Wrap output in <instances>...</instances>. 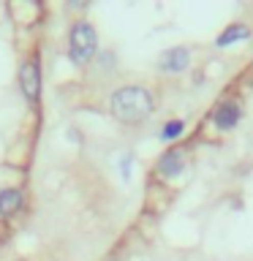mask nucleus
<instances>
[{
    "mask_svg": "<svg viewBox=\"0 0 253 261\" xmlns=\"http://www.w3.org/2000/svg\"><path fill=\"white\" fill-rule=\"evenodd\" d=\"M109 109H112L114 120L125 122V125H136V122L150 117L153 109H155L153 90L144 87V85H122L112 93Z\"/></svg>",
    "mask_w": 253,
    "mask_h": 261,
    "instance_id": "f257e3e1",
    "label": "nucleus"
},
{
    "mask_svg": "<svg viewBox=\"0 0 253 261\" xmlns=\"http://www.w3.org/2000/svg\"><path fill=\"white\" fill-rule=\"evenodd\" d=\"M98 52V33L90 22L79 19L71 24V33H68V57L73 65L85 68V65L95 57Z\"/></svg>",
    "mask_w": 253,
    "mask_h": 261,
    "instance_id": "f03ea898",
    "label": "nucleus"
},
{
    "mask_svg": "<svg viewBox=\"0 0 253 261\" xmlns=\"http://www.w3.org/2000/svg\"><path fill=\"white\" fill-rule=\"evenodd\" d=\"M19 90H22V95L28 98L30 103L38 101V93H41V71H38V63L36 60L22 63V68H19Z\"/></svg>",
    "mask_w": 253,
    "mask_h": 261,
    "instance_id": "7ed1b4c3",
    "label": "nucleus"
},
{
    "mask_svg": "<svg viewBox=\"0 0 253 261\" xmlns=\"http://www.w3.org/2000/svg\"><path fill=\"white\" fill-rule=\"evenodd\" d=\"M191 63V49L188 46H171L158 57V68L163 73H183Z\"/></svg>",
    "mask_w": 253,
    "mask_h": 261,
    "instance_id": "20e7f679",
    "label": "nucleus"
},
{
    "mask_svg": "<svg viewBox=\"0 0 253 261\" xmlns=\"http://www.w3.org/2000/svg\"><path fill=\"white\" fill-rule=\"evenodd\" d=\"M240 120H242V106L237 101H220L215 106V112H212V122H215V128H220V130L234 128Z\"/></svg>",
    "mask_w": 253,
    "mask_h": 261,
    "instance_id": "39448f33",
    "label": "nucleus"
},
{
    "mask_svg": "<svg viewBox=\"0 0 253 261\" xmlns=\"http://www.w3.org/2000/svg\"><path fill=\"white\" fill-rule=\"evenodd\" d=\"M183 169H185V152L183 150H169V152H163L161 155V161H158V174L161 177H166V179H171V177H180L183 174Z\"/></svg>",
    "mask_w": 253,
    "mask_h": 261,
    "instance_id": "423d86ee",
    "label": "nucleus"
},
{
    "mask_svg": "<svg viewBox=\"0 0 253 261\" xmlns=\"http://www.w3.org/2000/svg\"><path fill=\"white\" fill-rule=\"evenodd\" d=\"M22 207V191L19 188H3L0 191V218L14 215Z\"/></svg>",
    "mask_w": 253,
    "mask_h": 261,
    "instance_id": "0eeeda50",
    "label": "nucleus"
},
{
    "mask_svg": "<svg viewBox=\"0 0 253 261\" xmlns=\"http://www.w3.org/2000/svg\"><path fill=\"white\" fill-rule=\"evenodd\" d=\"M248 36H250V30L245 28V24H229V28H226V30L218 36L215 46L223 49V46H229V44H234V41H245Z\"/></svg>",
    "mask_w": 253,
    "mask_h": 261,
    "instance_id": "6e6552de",
    "label": "nucleus"
},
{
    "mask_svg": "<svg viewBox=\"0 0 253 261\" xmlns=\"http://www.w3.org/2000/svg\"><path fill=\"white\" fill-rule=\"evenodd\" d=\"M183 130H185V122L183 120H169L166 125L161 128V142H171V139L183 136Z\"/></svg>",
    "mask_w": 253,
    "mask_h": 261,
    "instance_id": "1a4fd4ad",
    "label": "nucleus"
},
{
    "mask_svg": "<svg viewBox=\"0 0 253 261\" xmlns=\"http://www.w3.org/2000/svg\"><path fill=\"white\" fill-rule=\"evenodd\" d=\"M122 177H131V158H122Z\"/></svg>",
    "mask_w": 253,
    "mask_h": 261,
    "instance_id": "9d476101",
    "label": "nucleus"
},
{
    "mask_svg": "<svg viewBox=\"0 0 253 261\" xmlns=\"http://www.w3.org/2000/svg\"><path fill=\"white\" fill-rule=\"evenodd\" d=\"M19 261H24V258H19Z\"/></svg>",
    "mask_w": 253,
    "mask_h": 261,
    "instance_id": "9b49d317",
    "label": "nucleus"
}]
</instances>
